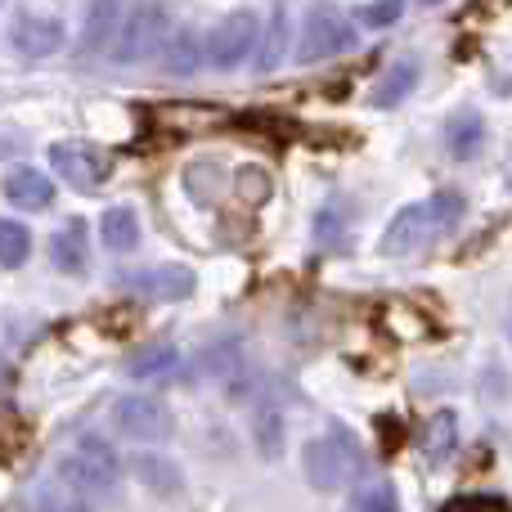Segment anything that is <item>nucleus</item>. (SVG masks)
<instances>
[{
  "mask_svg": "<svg viewBox=\"0 0 512 512\" xmlns=\"http://www.w3.org/2000/svg\"><path fill=\"white\" fill-rule=\"evenodd\" d=\"M23 512H95V508H90L86 495H77V490L63 486V481H41V486H32Z\"/></svg>",
  "mask_w": 512,
  "mask_h": 512,
  "instance_id": "dca6fc26",
  "label": "nucleus"
},
{
  "mask_svg": "<svg viewBox=\"0 0 512 512\" xmlns=\"http://www.w3.org/2000/svg\"><path fill=\"white\" fill-rule=\"evenodd\" d=\"M252 432H256V445H261V459H279V450H283V418L270 414V409H261V414L252 418Z\"/></svg>",
  "mask_w": 512,
  "mask_h": 512,
  "instance_id": "b1692460",
  "label": "nucleus"
},
{
  "mask_svg": "<svg viewBox=\"0 0 512 512\" xmlns=\"http://www.w3.org/2000/svg\"><path fill=\"white\" fill-rule=\"evenodd\" d=\"M140 288L149 292V297L176 301V297H189V292H194V274H189L185 265H167V270H144V274H140Z\"/></svg>",
  "mask_w": 512,
  "mask_h": 512,
  "instance_id": "aec40b11",
  "label": "nucleus"
},
{
  "mask_svg": "<svg viewBox=\"0 0 512 512\" xmlns=\"http://www.w3.org/2000/svg\"><path fill=\"white\" fill-rule=\"evenodd\" d=\"M459 221H463V198L445 189V194H432V198H423V203L400 207V212L391 216L387 234H382L378 252L382 256H409V252L423 248V243H436L441 234H450Z\"/></svg>",
  "mask_w": 512,
  "mask_h": 512,
  "instance_id": "f257e3e1",
  "label": "nucleus"
},
{
  "mask_svg": "<svg viewBox=\"0 0 512 512\" xmlns=\"http://www.w3.org/2000/svg\"><path fill=\"white\" fill-rule=\"evenodd\" d=\"M131 477L158 499H176L180 490H185V477H180V468L167 459V454H135Z\"/></svg>",
  "mask_w": 512,
  "mask_h": 512,
  "instance_id": "f8f14e48",
  "label": "nucleus"
},
{
  "mask_svg": "<svg viewBox=\"0 0 512 512\" xmlns=\"http://www.w3.org/2000/svg\"><path fill=\"white\" fill-rule=\"evenodd\" d=\"M50 261L59 274H68V279H81V274L90 270V239H86V225L72 221L68 230H59L50 239Z\"/></svg>",
  "mask_w": 512,
  "mask_h": 512,
  "instance_id": "2eb2a0df",
  "label": "nucleus"
},
{
  "mask_svg": "<svg viewBox=\"0 0 512 512\" xmlns=\"http://www.w3.org/2000/svg\"><path fill=\"white\" fill-rule=\"evenodd\" d=\"M414 86H418V59L400 54V59H391L387 68H382V77L373 81L369 104L373 108H396V104H405V99L414 95Z\"/></svg>",
  "mask_w": 512,
  "mask_h": 512,
  "instance_id": "9b49d317",
  "label": "nucleus"
},
{
  "mask_svg": "<svg viewBox=\"0 0 512 512\" xmlns=\"http://www.w3.org/2000/svg\"><path fill=\"white\" fill-rule=\"evenodd\" d=\"M176 364H180L176 346L153 342V346H144V351H135L131 360H126V373H131V378H140V382H149V378H162V373H171Z\"/></svg>",
  "mask_w": 512,
  "mask_h": 512,
  "instance_id": "6ab92c4d",
  "label": "nucleus"
},
{
  "mask_svg": "<svg viewBox=\"0 0 512 512\" xmlns=\"http://www.w3.org/2000/svg\"><path fill=\"white\" fill-rule=\"evenodd\" d=\"M351 45H355L351 23H346L342 14H333V9H315V14L306 18V27H301L297 59L301 63H324V59H337V54H346Z\"/></svg>",
  "mask_w": 512,
  "mask_h": 512,
  "instance_id": "6e6552de",
  "label": "nucleus"
},
{
  "mask_svg": "<svg viewBox=\"0 0 512 512\" xmlns=\"http://www.w3.org/2000/svg\"><path fill=\"white\" fill-rule=\"evenodd\" d=\"M63 41H68V32H63L59 18L50 14H32V9H18L14 23H9V50L18 54V59H50V54L63 50Z\"/></svg>",
  "mask_w": 512,
  "mask_h": 512,
  "instance_id": "1a4fd4ad",
  "label": "nucleus"
},
{
  "mask_svg": "<svg viewBox=\"0 0 512 512\" xmlns=\"http://www.w3.org/2000/svg\"><path fill=\"white\" fill-rule=\"evenodd\" d=\"M351 512H400V495L391 481H369V486L355 490Z\"/></svg>",
  "mask_w": 512,
  "mask_h": 512,
  "instance_id": "4be33fe9",
  "label": "nucleus"
},
{
  "mask_svg": "<svg viewBox=\"0 0 512 512\" xmlns=\"http://www.w3.org/2000/svg\"><path fill=\"white\" fill-rule=\"evenodd\" d=\"M283 36H288V27H283V18H274L270 41H265V50H261V72H270L274 63L283 59Z\"/></svg>",
  "mask_w": 512,
  "mask_h": 512,
  "instance_id": "bb28decb",
  "label": "nucleus"
},
{
  "mask_svg": "<svg viewBox=\"0 0 512 512\" xmlns=\"http://www.w3.org/2000/svg\"><path fill=\"white\" fill-rule=\"evenodd\" d=\"M5 198L14 207H27V212H45L54 203V180L36 167H14L5 176Z\"/></svg>",
  "mask_w": 512,
  "mask_h": 512,
  "instance_id": "ddd939ff",
  "label": "nucleus"
},
{
  "mask_svg": "<svg viewBox=\"0 0 512 512\" xmlns=\"http://www.w3.org/2000/svg\"><path fill=\"white\" fill-rule=\"evenodd\" d=\"M454 436H459V423H454V414H436L432 418V436H427V445H432V459H445V454L454 450Z\"/></svg>",
  "mask_w": 512,
  "mask_h": 512,
  "instance_id": "a878e982",
  "label": "nucleus"
},
{
  "mask_svg": "<svg viewBox=\"0 0 512 512\" xmlns=\"http://www.w3.org/2000/svg\"><path fill=\"white\" fill-rule=\"evenodd\" d=\"M99 239H104L108 252H131L140 243V216H135V207H108L99 216Z\"/></svg>",
  "mask_w": 512,
  "mask_h": 512,
  "instance_id": "f3484780",
  "label": "nucleus"
},
{
  "mask_svg": "<svg viewBox=\"0 0 512 512\" xmlns=\"http://www.w3.org/2000/svg\"><path fill=\"white\" fill-rule=\"evenodd\" d=\"M27 256H32V230H27L23 221L0 216V265H5V270H18Z\"/></svg>",
  "mask_w": 512,
  "mask_h": 512,
  "instance_id": "412c9836",
  "label": "nucleus"
},
{
  "mask_svg": "<svg viewBox=\"0 0 512 512\" xmlns=\"http://www.w3.org/2000/svg\"><path fill=\"white\" fill-rule=\"evenodd\" d=\"M256 36H261V23H256L252 9H239V14H225L221 23L207 36V63L221 72H234L243 59H252Z\"/></svg>",
  "mask_w": 512,
  "mask_h": 512,
  "instance_id": "0eeeda50",
  "label": "nucleus"
},
{
  "mask_svg": "<svg viewBox=\"0 0 512 512\" xmlns=\"http://www.w3.org/2000/svg\"><path fill=\"white\" fill-rule=\"evenodd\" d=\"M113 427L126 436V441L153 445V441H167V436L176 432V418H171V409L162 405L158 396L126 391V396H117V405H113Z\"/></svg>",
  "mask_w": 512,
  "mask_h": 512,
  "instance_id": "423d86ee",
  "label": "nucleus"
},
{
  "mask_svg": "<svg viewBox=\"0 0 512 512\" xmlns=\"http://www.w3.org/2000/svg\"><path fill=\"white\" fill-rule=\"evenodd\" d=\"M400 9H405V0H369V5L355 9V18L364 27H373V32H382V27L400 23Z\"/></svg>",
  "mask_w": 512,
  "mask_h": 512,
  "instance_id": "393cba45",
  "label": "nucleus"
},
{
  "mask_svg": "<svg viewBox=\"0 0 512 512\" xmlns=\"http://www.w3.org/2000/svg\"><path fill=\"white\" fill-rule=\"evenodd\" d=\"M54 477H59L63 486H72L77 495H113V490L122 486V459H117L104 441L86 436L77 450H68L59 459Z\"/></svg>",
  "mask_w": 512,
  "mask_h": 512,
  "instance_id": "f03ea898",
  "label": "nucleus"
},
{
  "mask_svg": "<svg viewBox=\"0 0 512 512\" xmlns=\"http://www.w3.org/2000/svg\"><path fill=\"white\" fill-rule=\"evenodd\" d=\"M50 167L59 171L63 185H72L77 194H95L108 185L113 176V158L99 144H81V140H59L50 144Z\"/></svg>",
  "mask_w": 512,
  "mask_h": 512,
  "instance_id": "39448f33",
  "label": "nucleus"
},
{
  "mask_svg": "<svg viewBox=\"0 0 512 512\" xmlns=\"http://www.w3.org/2000/svg\"><path fill=\"white\" fill-rule=\"evenodd\" d=\"M418 5H441V0H418Z\"/></svg>",
  "mask_w": 512,
  "mask_h": 512,
  "instance_id": "cd10ccee",
  "label": "nucleus"
},
{
  "mask_svg": "<svg viewBox=\"0 0 512 512\" xmlns=\"http://www.w3.org/2000/svg\"><path fill=\"white\" fill-rule=\"evenodd\" d=\"M239 369H243V355H239V346L234 342H221V346H212V351L203 355V373H212L216 382H234L239 378Z\"/></svg>",
  "mask_w": 512,
  "mask_h": 512,
  "instance_id": "5701e85b",
  "label": "nucleus"
},
{
  "mask_svg": "<svg viewBox=\"0 0 512 512\" xmlns=\"http://www.w3.org/2000/svg\"><path fill=\"white\" fill-rule=\"evenodd\" d=\"M126 23V0H90L86 9V23H81V54H99L117 41Z\"/></svg>",
  "mask_w": 512,
  "mask_h": 512,
  "instance_id": "9d476101",
  "label": "nucleus"
},
{
  "mask_svg": "<svg viewBox=\"0 0 512 512\" xmlns=\"http://www.w3.org/2000/svg\"><path fill=\"white\" fill-rule=\"evenodd\" d=\"M360 445L342 432H328V436H315L301 454V472L315 490H342L346 481L360 477Z\"/></svg>",
  "mask_w": 512,
  "mask_h": 512,
  "instance_id": "7ed1b4c3",
  "label": "nucleus"
},
{
  "mask_svg": "<svg viewBox=\"0 0 512 512\" xmlns=\"http://www.w3.org/2000/svg\"><path fill=\"white\" fill-rule=\"evenodd\" d=\"M167 32H171L167 5H158V0H140L135 9H126V23H122V32H117V41H113V59L126 63V68H131V63L153 59V54H162Z\"/></svg>",
  "mask_w": 512,
  "mask_h": 512,
  "instance_id": "20e7f679",
  "label": "nucleus"
},
{
  "mask_svg": "<svg viewBox=\"0 0 512 512\" xmlns=\"http://www.w3.org/2000/svg\"><path fill=\"white\" fill-rule=\"evenodd\" d=\"M445 144H450L454 158H477L481 144H486V122H481V113H472V108L454 113V117H450V135H445Z\"/></svg>",
  "mask_w": 512,
  "mask_h": 512,
  "instance_id": "a211bd4d",
  "label": "nucleus"
},
{
  "mask_svg": "<svg viewBox=\"0 0 512 512\" xmlns=\"http://www.w3.org/2000/svg\"><path fill=\"white\" fill-rule=\"evenodd\" d=\"M162 68L171 72V77H194L198 63H203V41H198V32L189 23H176L167 32V41H162Z\"/></svg>",
  "mask_w": 512,
  "mask_h": 512,
  "instance_id": "4468645a",
  "label": "nucleus"
}]
</instances>
